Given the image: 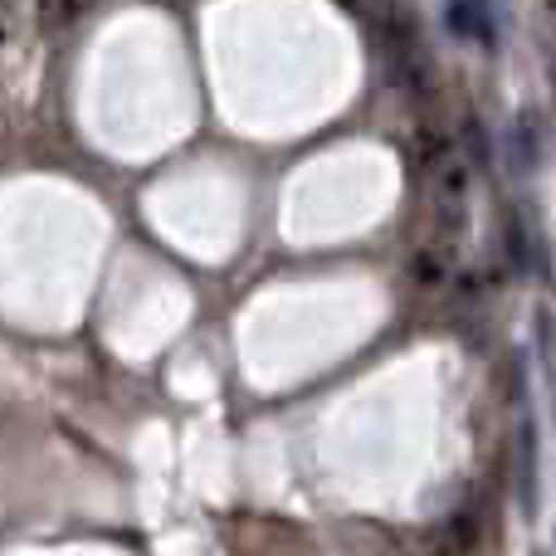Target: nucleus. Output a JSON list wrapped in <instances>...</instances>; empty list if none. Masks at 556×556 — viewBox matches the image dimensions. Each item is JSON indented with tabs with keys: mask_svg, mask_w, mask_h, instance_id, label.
Here are the masks:
<instances>
[{
	"mask_svg": "<svg viewBox=\"0 0 556 556\" xmlns=\"http://www.w3.org/2000/svg\"><path fill=\"white\" fill-rule=\"evenodd\" d=\"M450 29L459 39H479V45H493V15L489 0H450Z\"/></svg>",
	"mask_w": 556,
	"mask_h": 556,
	"instance_id": "nucleus-1",
	"label": "nucleus"
},
{
	"mask_svg": "<svg viewBox=\"0 0 556 556\" xmlns=\"http://www.w3.org/2000/svg\"><path fill=\"white\" fill-rule=\"evenodd\" d=\"M93 0H39V25L45 29H68L88 15Z\"/></svg>",
	"mask_w": 556,
	"mask_h": 556,
	"instance_id": "nucleus-2",
	"label": "nucleus"
},
{
	"mask_svg": "<svg viewBox=\"0 0 556 556\" xmlns=\"http://www.w3.org/2000/svg\"><path fill=\"white\" fill-rule=\"evenodd\" d=\"M518 152H522V172L538 166V137H532V117L528 113L518 117Z\"/></svg>",
	"mask_w": 556,
	"mask_h": 556,
	"instance_id": "nucleus-3",
	"label": "nucleus"
},
{
	"mask_svg": "<svg viewBox=\"0 0 556 556\" xmlns=\"http://www.w3.org/2000/svg\"><path fill=\"white\" fill-rule=\"evenodd\" d=\"M508 254H513V269H528V244H522L518 215H508Z\"/></svg>",
	"mask_w": 556,
	"mask_h": 556,
	"instance_id": "nucleus-4",
	"label": "nucleus"
},
{
	"mask_svg": "<svg viewBox=\"0 0 556 556\" xmlns=\"http://www.w3.org/2000/svg\"><path fill=\"white\" fill-rule=\"evenodd\" d=\"M10 35H15V25H10L5 5H0V49H5V45H10Z\"/></svg>",
	"mask_w": 556,
	"mask_h": 556,
	"instance_id": "nucleus-5",
	"label": "nucleus"
}]
</instances>
